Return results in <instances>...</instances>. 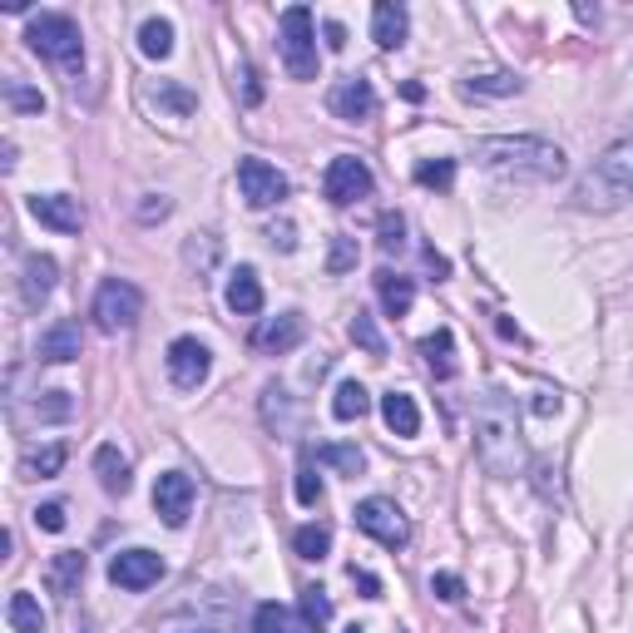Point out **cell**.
I'll list each match as a JSON object with an SVG mask.
<instances>
[{
	"instance_id": "6da1fadb",
	"label": "cell",
	"mask_w": 633,
	"mask_h": 633,
	"mask_svg": "<svg viewBox=\"0 0 633 633\" xmlns=\"http://www.w3.org/2000/svg\"><path fill=\"white\" fill-rule=\"evenodd\" d=\"M471 159L480 169L500 173V179H515V183H555L569 169L564 149L549 139H535V134H490V139H475Z\"/></svg>"
},
{
	"instance_id": "7a4b0ae2",
	"label": "cell",
	"mask_w": 633,
	"mask_h": 633,
	"mask_svg": "<svg viewBox=\"0 0 633 633\" xmlns=\"http://www.w3.org/2000/svg\"><path fill=\"white\" fill-rule=\"evenodd\" d=\"M475 455L490 475H515L520 461H525L510 391H485L480 406H475Z\"/></svg>"
},
{
	"instance_id": "3957f363",
	"label": "cell",
	"mask_w": 633,
	"mask_h": 633,
	"mask_svg": "<svg viewBox=\"0 0 633 633\" xmlns=\"http://www.w3.org/2000/svg\"><path fill=\"white\" fill-rule=\"evenodd\" d=\"M629 198H633V134L619 139V144H609V149L589 163V173L580 179V188H574V204L599 208V214L623 208Z\"/></svg>"
},
{
	"instance_id": "277c9868",
	"label": "cell",
	"mask_w": 633,
	"mask_h": 633,
	"mask_svg": "<svg viewBox=\"0 0 633 633\" xmlns=\"http://www.w3.org/2000/svg\"><path fill=\"white\" fill-rule=\"evenodd\" d=\"M25 40H31L35 54H45V60H54L60 70H70L75 75L80 65H85V40H80V25L70 21V15H35L31 31H25Z\"/></svg>"
},
{
	"instance_id": "5b68a950",
	"label": "cell",
	"mask_w": 633,
	"mask_h": 633,
	"mask_svg": "<svg viewBox=\"0 0 633 633\" xmlns=\"http://www.w3.org/2000/svg\"><path fill=\"white\" fill-rule=\"evenodd\" d=\"M278 50H282V65H288L292 80H317V25H312L307 5L282 11Z\"/></svg>"
},
{
	"instance_id": "8992f818",
	"label": "cell",
	"mask_w": 633,
	"mask_h": 633,
	"mask_svg": "<svg viewBox=\"0 0 633 633\" xmlns=\"http://www.w3.org/2000/svg\"><path fill=\"white\" fill-rule=\"evenodd\" d=\"M144 317V292L134 288V282H124V278H109L105 288L95 292V327L99 332H130L134 322Z\"/></svg>"
},
{
	"instance_id": "52a82bcc",
	"label": "cell",
	"mask_w": 633,
	"mask_h": 633,
	"mask_svg": "<svg viewBox=\"0 0 633 633\" xmlns=\"http://www.w3.org/2000/svg\"><path fill=\"white\" fill-rule=\"evenodd\" d=\"M238 194H243L247 208H278L282 198L292 194V183L282 169H272L268 159H238Z\"/></svg>"
},
{
	"instance_id": "ba28073f",
	"label": "cell",
	"mask_w": 633,
	"mask_h": 633,
	"mask_svg": "<svg viewBox=\"0 0 633 633\" xmlns=\"http://www.w3.org/2000/svg\"><path fill=\"white\" fill-rule=\"evenodd\" d=\"M356 529H366L376 545H387V549H401L411 539L406 515H401L397 500H387V495H372V500L356 504Z\"/></svg>"
},
{
	"instance_id": "9c48e42d",
	"label": "cell",
	"mask_w": 633,
	"mask_h": 633,
	"mask_svg": "<svg viewBox=\"0 0 633 633\" xmlns=\"http://www.w3.org/2000/svg\"><path fill=\"white\" fill-rule=\"evenodd\" d=\"M163 366H169V381L179 391H198L208 381V372H214V352L198 337H173Z\"/></svg>"
},
{
	"instance_id": "30bf717a",
	"label": "cell",
	"mask_w": 633,
	"mask_h": 633,
	"mask_svg": "<svg viewBox=\"0 0 633 633\" xmlns=\"http://www.w3.org/2000/svg\"><path fill=\"white\" fill-rule=\"evenodd\" d=\"M322 194H327V204L352 208L356 198H366V194H372V169H366L362 159H352V154H337V159L327 163Z\"/></svg>"
},
{
	"instance_id": "8fae6325",
	"label": "cell",
	"mask_w": 633,
	"mask_h": 633,
	"mask_svg": "<svg viewBox=\"0 0 633 633\" xmlns=\"http://www.w3.org/2000/svg\"><path fill=\"white\" fill-rule=\"evenodd\" d=\"M109 580L130 594L154 589V584L163 580V559L154 555V549H119V555L109 559Z\"/></svg>"
},
{
	"instance_id": "7c38bea8",
	"label": "cell",
	"mask_w": 633,
	"mask_h": 633,
	"mask_svg": "<svg viewBox=\"0 0 633 633\" xmlns=\"http://www.w3.org/2000/svg\"><path fill=\"white\" fill-rule=\"evenodd\" d=\"M154 510H159V520L169 529L188 525V515H194V480L183 471H163L154 480Z\"/></svg>"
},
{
	"instance_id": "4fadbf2b",
	"label": "cell",
	"mask_w": 633,
	"mask_h": 633,
	"mask_svg": "<svg viewBox=\"0 0 633 633\" xmlns=\"http://www.w3.org/2000/svg\"><path fill=\"white\" fill-rule=\"evenodd\" d=\"M376 89H372V80H362V75H346V80H337L332 85V95H327V109H332L342 124H366V119H376Z\"/></svg>"
},
{
	"instance_id": "5bb4252c",
	"label": "cell",
	"mask_w": 633,
	"mask_h": 633,
	"mask_svg": "<svg viewBox=\"0 0 633 633\" xmlns=\"http://www.w3.org/2000/svg\"><path fill=\"white\" fill-rule=\"evenodd\" d=\"M302 337H307V322H302V312H282V317H268V322L253 332V346L268 356H288L302 346Z\"/></svg>"
},
{
	"instance_id": "9a60e30c",
	"label": "cell",
	"mask_w": 633,
	"mask_h": 633,
	"mask_svg": "<svg viewBox=\"0 0 633 633\" xmlns=\"http://www.w3.org/2000/svg\"><path fill=\"white\" fill-rule=\"evenodd\" d=\"M31 214L40 218L45 228H54V233H80V228H85V208H80V198H70V194H35Z\"/></svg>"
},
{
	"instance_id": "2e32d148",
	"label": "cell",
	"mask_w": 633,
	"mask_h": 633,
	"mask_svg": "<svg viewBox=\"0 0 633 633\" xmlns=\"http://www.w3.org/2000/svg\"><path fill=\"white\" fill-rule=\"evenodd\" d=\"M54 282H60V263H54L50 253H31V258L21 263V292L31 307H40V302L50 297Z\"/></svg>"
},
{
	"instance_id": "e0dca14e",
	"label": "cell",
	"mask_w": 633,
	"mask_h": 633,
	"mask_svg": "<svg viewBox=\"0 0 633 633\" xmlns=\"http://www.w3.org/2000/svg\"><path fill=\"white\" fill-rule=\"evenodd\" d=\"M35 356L50 366H65L80 356V327L75 322H50L40 332V342H35Z\"/></svg>"
},
{
	"instance_id": "ac0fdd59",
	"label": "cell",
	"mask_w": 633,
	"mask_h": 633,
	"mask_svg": "<svg viewBox=\"0 0 633 633\" xmlns=\"http://www.w3.org/2000/svg\"><path fill=\"white\" fill-rule=\"evenodd\" d=\"M406 31H411L406 5H397V0H381V5L372 11V40L381 45V50H401V45H406Z\"/></svg>"
},
{
	"instance_id": "d6986e66",
	"label": "cell",
	"mask_w": 633,
	"mask_h": 633,
	"mask_svg": "<svg viewBox=\"0 0 633 633\" xmlns=\"http://www.w3.org/2000/svg\"><path fill=\"white\" fill-rule=\"evenodd\" d=\"M223 302L238 312V317H258V312H263V282H258V272H253V268H238L233 278H228Z\"/></svg>"
},
{
	"instance_id": "ffe728a7",
	"label": "cell",
	"mask_w": 633,
	"mask_h": 633,
	"mask_svg": "<svg viewBox=\"0 0 633 633\" xmlns=\"http://www.w3.org/2000/svg\"><path fill=\"white\" fill-rule=\"evenodd\" d=\"M421 356H426V366H430L436 381H451V376H455V337H451V327H436L430 337H421Z\"/></svg>"
},
{
	"instance_id": "44dd1931",
	"label": "cell",
	"mask_w": 633,
	"mask_h": 633,
	"mask_svg": "<svg viewBox=\"0 0 633 633\" xmlns=\"http://www.w3.org/2000/svg\"><path fill=\"white\" fill-rule=\"evenodd\" d=\"M381 421H387L391 436H416L421 430L416 397H406V391H387V397H381Z\"/></svg>"
},
{
	"instance_id": "7402d4cb",
	"label": "cell",
	"mask_w": 633,
	"mask_h": 633,
	"mask_svg": "<svg viewBox=\"0 0 633 633\" xmlns=\"http://www.w3.org/2000/svg\"><path fill=\"white\" fill-rule=\"evenodd\" d=\"M139 99H144V105H149V109H169L173 119H188V114H194V109H198V99L188 95V89H183V85H173V80H159V85H144V89H139Z\"/></svg>"
},
{
	"instance_id": "603a6c76",
	"label": "cell",
	"mask_w": 633,
	"mask_h": 633,
	"mask_svg": "<svg viewBox=\"0 0 633 633\" xmlns=\"http://www.w3.org/2000/svg\"><path fill=\"white\" fill-rule=\"evenodd\" d=\"M376 292H381L387 317H406L411 302H416V282L401 278V272H376Z\"/></svg>"
},
{
	"instance_id": "cb8c5ba5",
	"label": "cell",
	"mask_w": 633,
	"mask_h": 633,
	"mask_svg": "<svg viewBox=\"0 0 633 633\" xmlns=\"http://www.w3.org/2000/svg\"><path fill=\"white\" fill-rule=\"evenodd\" d=\"M5 623H11V633H45V609L35 594L15 589L11 604H5Z\"/></svg>"
},
{
	"instance_id": "d4e9b609",
	"label": "cell",
	"mask_w": 633,
	"mask_h": 633,
	"mask_svg": "<svg viewBox=\"0 0 633 633\" xmlns=\"http://www.w3.org/2000/svg\"><path fill=\"white\" fill-rule=\"evenodd\" d=\"M45 580H50L54 594H75L80 580H85V555H80V549H65V555H54L50 569H45Z\"/></svg>"
},
{
	"instance_id": "484cf974",
	"label": "cell",
	"mask_w": 633,
	"mask_h": 633,
	"mask_svg": "<svg viewBox=\"0 0 633 633\" xmlns=\"http://www.w3.org/2000/svg\"><path fill=\"white\" fill-rule=\"evenodd\" d=\"M95 475L109 495H124L130 490V461L119 455V446H99L95 451Z\"/></svg>"
},
{
	"instance_id": "4316f807",
	"label": "cell",
	"mask_w": 633,
	"mask_h": 633,
	"mask_svg": "<svg viewBox=\"0 0 633 633\" xmlns=\"http://www.w3.org/2000/svg\"><path fill=\"white\" fill-rule=\"evenodd\" d=\"M65 461H70V451L65 446H60V440H54V446H45V451H31L21 461V475L25 480H54V475L65 471Z\"/></svg>"
},
{
	"instance_id": "83f0119b",
	"label": "cell",
	"mask_w": 633,
	"mask_h": 633,
	"mask_svg": "<svg viewBox=\"0 0 633 633\" xmlns=\"http://www.w3.org/2000/svg\"><path fill=\"white\" fill-rule=\"evenodd\" d=\"M366 411H372V391L362 387V381H342L332 397V416L337 421H362Z\"/></svg>"
},
{
	"instance_id": "f1b7e54d",
	"label": "cell",
	"mask_w": 633,
	"mask_h": 633,
	"mask_svg": "<svg viewBox=\"0 0 633 633\" xmlns=\"http://www.w3.org/2000/svg\"><path fill=\"white\" fill-rule=\"evenodd\" d=\"M139 50L149 54V60H169L173 54V25L163 21V15H149V21L139 25Z\"/></svg>"
},
{
	"instance_id": "f546056e",
	"label": "cell",
	"mask_w": 633,
	"mask_h": 633,
	"mask_svg": "<svg viewBox=\"0 0 633 633\" xmlns=\"http://www.w3.org/2000/svg\"><path fill=\"white\" fill-rule=\"evenodd\" d=\"M253 629H258V633H302V623H297V613H292L288 604H258Z\"/></svg>"
},
{
	"instance_id": "4dcf8cb0",
	"label": "cell",
	"mask_w": 633,
	"mask_h": 633,
	"mask_svg": "<svg viewBox=\"0 0 633 633\" xmlns=\"http://www.w3.org/2000/svg\"><path fill=\"white\" fill-rule=\"evenodd\" d=\"M302 623H307V633H327V623H332V599H327V589H302Z\"/></svg>"
},
{
	"instance_id": "1f68e13d",
	"label": "cell",
	"mask_w": 633,
	"mask_h": 633,
	"mask_svg": "<svg viewBox=\"0 0 633 633\" xmlns=\"http://www.w3.org/2000/svg\"><path fill=\"white\" fill-rule=\"evenodd\" d=\"M292 549H297V559H327V549H332V529H327V525H302L297 535H292Z\"/></svg>"
},
{
	"instance_id": "d6a6232c",
	"label": "cell",
	"mask_w": 633,
	"mask_h": 633,
	"mask_svg": "<svg viewBox=\"0 0 633 633\" xmlns=\"http://www.w3.org/2000/svg\"><path fill=\"white\" fill-rule=\"evenodd\" d=\"M525 89V80L510 75V70H495V75H475L471 85H465V95H520Z\"/></svg>"
},
{
	"instance_id": "836d02e7",
	"label": "cell",
	"mask_w": 633,
	"mask_h": 633,
	"mask_svg": "<svg viewBox=\"0 0 633 633\" xmlns=\"http://www.w3.org/2000/svg\"><path fill=\"white\" fill-rule=\"evenodd\" d=\"M183 263H188V268H198V272H208L218 263V238L214 233H194L188 243H183Z\"/></svg>"
},
{
	"instance_id": "e575fe53",
	"label": "cell",
	"mask_w": 633,
	"mask_h": 633,
	"mask_svg": "<svg viewBox=\"0 0 633 633\" xmlns=\"http://www.w3.org/2000/svg\"><path fill=\"white\" fill-rule=\"evenodd\" d=\"M317 455H322L332 471H342V475H362L366 471V451H362V446H322Z\"/></svg>"
},
{
	"instance_id": "d590c367",
	"label": "cell",
	"mask_w": 633,
	"mask_h": 633,
	"mask_svg": "<svg viewBox=\"0 0 633 633\" xmlns=\"http://www.w3.org/2000/svg\"><path fill=\"white\" fill-rule=\"evenodd\" d=\"M455 179V159H436V163H416V183L421 188H451Z\"/></svg>"
},
{
	"instance_id": "8d00e7d4",
	"label": "cell",
	"mask_w": 633,
	"mask_h": 633,
	"mask_svg": "<svg viewBox=\"0 0 633 633\" xmlns=\"http://www.w3.org/2000/svg\"><path fill=\"white\" fill-rule=\"evenodd\" d=\"M352 342L362 346V352H372V356L387 352V342H381V332L372 327V317H366V312H356V317H352Z\"/></svg>"
},
{
	"instance_id": "74e56055",
	"label": "cell",
	"mask_w": 633,
	"mask_h": 633,
	"mask_svg": "<svg viewBox=\"0 0 633 633\" xmlns=\"http://www.w3.org/2000/svg\"><path fill=\"white\" fill-rule=\"evenodd\" d=\"M5 99H11V109H21V114H40V109H45L40 89L21 85V80H11V85H5Z\"/></svg>"
},
{
	"instance_id": "f35d334b",
	"label": "cell",
	"mask_w": 633,
	"mask_h": 633,
	"mask_svg": "<svg viewBox=\"0 0 633 633\" xmlns=\"http://www.w3.org/2000/svg\"><path fill=\"white\" fill-rule=\"evenodd\" d=\"M297 500L302 504H317V500H322V480H317V465H312V455H302V465H297Z\"/></svg>"
},
{
	"instance_id": "ab89813d",
	"label": "cell",
	"mask_w": 633,
	"mask_h": 633,
	"mask_svg": "<svg viewBox=\"0 0 633 633\" xmlns=\"http://www.w3.org/2000/svg\"><path fill=\"white\" fill-rule=\"evenodd\" d=\"M70 411H75L70 391H45V401H35V416H40V421H65Z\"/></svg>"
},
{
	"instance_id": "60d3db41",
	"label": "cell",
	"mask_w": 633,
	"mask_h": 633,
	"mask_svg": "<svg viewBox=\"0 0 633 633\" xmlns=\"http://www.w3.org/2000/svg\"><path fill=\"white\" fill-rule=\"evenodd\" d=\"M430 594H436V599H446V604H455L465 594L461 574H446V569H440V574H430Z\"/></svg>"
},
{
	"instance_id": "b9f144b4",
	"label": "cell",
	"mask_w": 633,
	"mask_h": 633,
	"mask_svg": "<svg viewBox=\"0 0 633 633\" xmlns=\"http://www.w3.org/2000/svg\"><path fill=\"white\" fill-rule=\"evenodd\" d=\"M401 243H406V218L387 214V218H381V247H387V253H397Z\"/></svg>"
},
{
	"instance_id": "7bdbcfd3",
	"label": "cell",
	"mask_w": 633,
	"mask_h": 633,
	"mask_svg": "<svg viewBox=\"0 0 633 633\" xmlns=\"http://www.w3.org/2000/svg\"><path fill=\"white\" fill-rule=\"evenodd\" d=\"M173 214V204L163 194H144V204H139V223H163V218Z\"/></svg>"
},
{
	"instance_id": "ee69618b",
	"label": "cell",
	"mask_w": 633,
	"mask_h": 633,
	"mask_svg": "<svg viewBox=\"0 0 633 633\" xmlns=\"http://www.w3.org/2000/svg\"><path fill=\"white\" fill-rule=\"evenodd\" d=\"M35 525H40V529H50V535H60V529H65L70 525V520H65V504H40V510H35Z\"/></svg>"
},
{
	"instance_id": "f6af8a7d",
	"label": "cell",
	"mask_w": 633,
	"mask_h": 633,
	"mask_svg": "<svg viewBox=\"0 0 633 633\" xmlns=\"http://www.w3.org/2000/svg\"><path fill=\"white\" fill-rule=\"evenodd\" d=\"M352 263H356V238H332V263H327V268L346 272Z\"/></svg>"
},
{
	"instance_id": "bcb514c9",
	"label": "cell",
	"mask_w": 633,
	"mask_h": 633,
	"mask_svg": "<svg viewBox=\"0 0 633 633\" xmlns=\"http://www.w3.org/2000/svg\"><path fill=\"white\" fill-rule=\"evenodd\" d=\"M263 99V85H258V75H253V65L243 60V105H258Z\"/></svg>"
},
{
	"instance_id": "7dc6e473",
	"label": "cell",
	"mask_w": 633,
	"mask_h": 633,
	"mask_svg": "<svg viewBox=\"0 0 633 633\" xmlns=\"http://www.w3.org/2000/svg\"><path fill=\"white\" fill-rule=\"evenodd\" d=\"M268 238H272V247H282V253H292V247H297V238H292V223H272Z\"/></svg>"
},
{
	"instance_id": "c3c4849f",
	"label": "cell",
	"mask_w": 633,
	"mask_h": 633,
	"mask_svg": "<svg viewBox=\"0 0 633 633\" xmlns=\"http://www.w3.org/2000/svg\"><path fill=\"white\" fill-rule=\"evenodd\" d=\"M322 35H327V50H346V25L327 21V25H322Z\"/></svg>"
},
{
	"instance_id": "681fc988",
	"label": "cell",
	"mask_w": 633,
	"mask_h": 633,
	"mask_svg": "<svg viewBox=\"0 0 633 633\" xmlns=\"http://www.w3.org/2000/svg\"><path fill=\"white\" fill-rule=\"evenodd\" d=\"M352 584H362V594H366V599H381V584H376L372 574H362V569H356V564H352Z\"/></svg>"
},
{
	"instance_id": "f907efd6",
	"label": "cell",
	"mask_w": 633,
	"mask_h": 633,
	"mask_svg": "<svg viewBox=\"0 0 633 633\" xmlns=\"http://www.w3.org/2000/svg\"><path fill=\"white\" fill-rule=\"evenodd\" d=\"M426 268L436 272V282L446 278V272H451V268H446V258H440V253H436V247H426Z\"/></svg>"
},
{
	"instance_id": "816d5d0a",
	"label": "cell",
	"mask_w": 633,
	"mask_h": 633,
	"mask_svg": "<svg viewBox=\"0 0 633 633\" xmlns=\"http://www.w3.org/2000/svg\"><path fill=\"white\" fill-rule=\"evenodd\" d=\"M346 633H366V629H356V623H352V629H346Z\"/></svg>"
},
{
	"instance_id": "f5cc1de1",
	"label": "cell",
	"mask_w": 633,
	"mask_h": 633,
	"mask_svg": "<svg viewBox=\"0 0 633 633\" xmlns=\"http://www.w3.org/2000/svg\"><path fill=\"white\" fill-rule=\"evenodd\" d=\"M194 633H214V629H194Z\"/></svg>"
}]
</instances>
